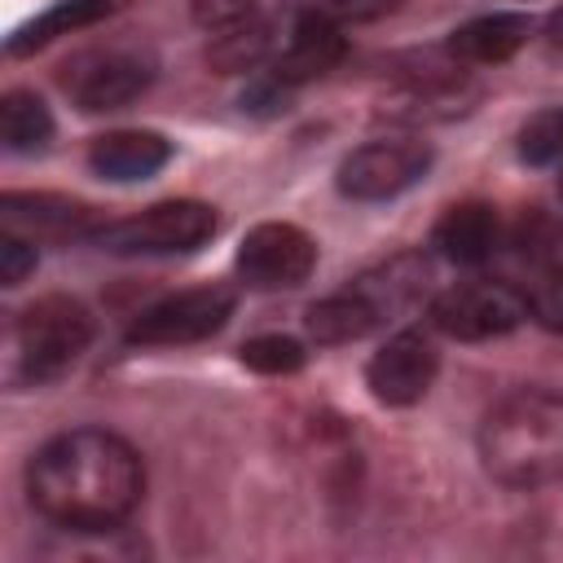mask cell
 I'll list each match as a JSON object with an SVG mask.
<instances>
[{
	"mask_svg": "<svg viewBox=\"0 0 563 563\" xmlns=\"http://www.w3.org/2000/svg\"><path fill=\"white\" fill-rule=\"evenodd\" d=\"M145 493L141 453L106 431L75 427L53 435L26 462V497L31 506L66 528V532H110L119 528Z\"/></svg>",
	"mask_w": 563,
	"mask_h": 563,
	"instance_id": "cell-1",
	"label": "cell"
},
{
	"mask_svg": "<svg viewBox=\"0 0 563 563\" xmlns=\"http://www.w3.org/2000/svg\"><path fill=\"white\" fill-rule=\"evenodd\" d=\"M475 449L484 471L506 488H545L563 479V391L519 387L501 396L479 431Z\"/></svg>",
	"mask_w": 563,
	"mask_h": 563,
	"instance_id": "cell-2",
	"label": "cell"
},
{
	"mask_svg": "<svg viewBox=\"0 0 563 563\" xmlns=\"http://www.w3.org/2000/svg\"><path fill=\"white\" fill-rule=\"evenodd\" d=\"M18 365L31 383L62 378L92 343V312L70 295H44L18 317Z\"/></svg>",
	"mask_w": 563,
	"mask_h": 563,
	"instance_id": "cell-3",
	"label": "cell"
},
{
	"mask_svg": "<svg viewBox=\"0 0 563 563\" xmlns=\"http://www.w3.org/2000/svg\"><path fill=\"white\" fill-rule=\"evenodd\" d=\"M216 229H220L216 207L194 198H172V202L145 207L141 216L101 224L92 242L110 255H185V251H198Z\"/></svg>",
	"mask_w": 563,
	"mask_h": 563,
	"instance_id": "cell-4",
	"label": "cell"
},
{
	"mask_svg": "<svg viewBox=\"0 0 563 563\" xmlns=\"http://www.w3.org/2000/svg\"><path fill=\"white\" fill-rule=\"evenodd\" d=\"M431 158H435L431 145L427 141H413V136L365 141V145H356L339 163L334 185L352 202H387V198L413 189L431 172Z\"/></svg>",
	"mask_w": 563,
	"mask_h": 563,
	"instance_id": "cell-5",
	"label": "cell"
},
{
	"mask_svg": "<svg viewBox=\"0 0 563 563\" xmlns=\"http://www.w3.org/2000/svg\"><path fill=\"white\" fill-rule=\"evenodd\" d=\"M528 317V295L506 282H457L431 299V325L449 339H501Z\"/></svg>",
	"mask_w": 563,
	"mask_h": 563,
	"instance_id": "cell-6",
	"label": "cell"
},
{
	"mask_svg": "<svg viewBox=\"0 0 563 563\" xmlns=\"http://www.w3.org/2000/svg\"><path fill=\"white\" fill-rule=\"evenodd\" d=\"M233 303H238V295L229 286H189V290H176V295L141 308L128 321V343H145V347L198 343V339L216 334L233 317Z\"/></svg>",
	"mask_w": 563,
	"mask_h": 563,
	"instance_id": "cell-7",
	"label": "cell"
},
{
	"mask_svg": "<svg viewBox=\"0 0 563 563\" xmlns=\"http://www.w3.org/2000/svg\"><path fill=\"white\" fill-rule=\"evenodd\" d=\"M317 268V242L286 220L255 224L238 246V277L255 290H290Z\"/></svg>",
	"mask_w": 563,
	"mask_h": 563,
	"instance_id": "cell-8",
	"label": "cell"
},
{
	"mask_svg": "<svg viewBox=\"0 0 563 563\" xmlns=\"http://www.w3.org/2000/svg\"><path fill=\"white\" fill-rule=\"evenodd\" d=\"M440 374V352L435 343L422 334V330H400L391 334L365 365V383L374 391L378 405H391V409H405V405H418L431 383Z\"/></svg>",
	"mask_w": 563,
	"mask_h": 563,
	"instance_id": "cell-9",
	"label": "cell"
},
{
	"mask_svg": "<svg viewBox=\"0 0 563 563\" xmlns=\"http://www.w3.org/2000/svg\"><path fill=\"white\" fill-rule=\"evenodd\" d=\"M154 84V62L141 53H92L84 62L70 66L66 75V92L84 114H101V110H123L128 101H136L145 88Z\"/></svg>",
	"mask_w": 563,
	"mask_h": 563,
	"instance_id": "cell-10",
	"label": "cell"
},
{
	"mask_svg": "<svg viewBox=\"0 0 563 563\" xmlns=\"http://www.w3.org/2000/svg\"><path fill=\"white\" fill-rule=\"evenodd\" d=\"M0 224L4 233H22L31 242L40 238H97L101 216L97 207L66 198V194H0Z\"/></svg>",
	"mask_w": 563,
	"mask_h": 563,
	"instance_id": "cell-11",
	"label": "cell"
},
{
	"mask_svg": "<svg viewBox=\"0 0 563 563\" xmlns=\"http://www.w3.org/2000/svg\"><path fill=\"white\" fill-rule=\"evenodd\" d=\"M343 53H347L343 26H339V22H330L325 13L308 9V13L295 22L290 44L273 57V66H268V70H273L286 88H299V84H308V79H317V75L334 70V66L343 62Z\"/></svg>",
	"mask_w": 563,
	"mask_h": 563,
	"instance_id": "cell-12",
	"label": "cell"
},
{
	"mask_svg": "<svg viewBox=\"0 0 563 563\" xmlns=\"http://www.w3.org/2000/svg\"><path fill=\"white\" fill-rule=\"evenodd\" d=\"M172 158V141H163L158 132H141V128H123V132H106L92 141L88 150V167L101 180H145L154 172H163Z\"/></svg>",
	"mask_w": 563,
	"mask_h": 563,
	"instance_id": "cell-13",
	"label": "cell"
},
{
	"mask_svg": "<svg viewBox=\"0 0 563 563\" xmlns=\"http://www.w3.org/2000/svg\"><path fill=\"white\" fill-rule=\"evenodd\" d=\"M431 246L449 260V264H484L497 251V211L488 202H457L449 207L435 229H431Z\"/></svg>",
	"mask_w": 563,
	"mask_h": 563,
	"instance_id": "cell-14",
	"label": "cell"
},
{
	"mask_svg": "<svg viewBox=\"0 0 563 563\" xmlns=\"http://www.w3.org/2000/svg\"><path fill=\"white\" fill-rule=\"evenodd\" d=\"M387 317H383V308L352 282L347 290H334V295H325V299H317L312 308H308V317H303V325H308V339L312 343H321V347H334V343H356V339H365L369 330H378Z\"/></svg>",
	"mask_w": 563,
	"mask_h": 563,
	"instance_id": "cell-15",
	"label": "cell"
},
{
	"mask_svg": "<svg viewBox=\"0 0 563 563\" xmlns=\"http://www.w3.org/2000/svg\"><path fill=\"white\" fill-rule=\"evenodd\" d=\"M528 35H532L528 13H484L449 35V53L471 66H497V62L515 57L528 44Z\"/></svg>",
	"mask_w": 563,
	"mask_h": 563,
	"instance_id": "cell-16",
	"label": "cell"
},
{
	"mask_svg": "<svg viewBox=\"0 0 563 563\" xmlns=\"http://www.w3.org/2000/svg\"><path fill=\"white\" fill-rule=\"evenodd\" d=\"M110 9H114V0H57V4H48L44 13H35L31 22H22V26L4 40V53H9V57L35 53V48L53 44L57 35H70V31H84V26L101 22Z\"/></svg>",
	"mask_w": 563,
	"mask_h": 563,
	"instance_id": "cell-17",
	"label": "cell"
},
{
	"mask_svg": "<svg viewBox=\"0 0 563 563\" xmlns=\"http://www.w3.org/2000/svg\"><path fill=\"white\" fill-rule=\"evenodd\" d=\"M0 141L9 154H35L53 141V114L48 106L26 92V88H9L0 97Z\"/></svg>",
	"mask_w": 563,
	"mask_h": 563,
	"instance_id": "cell-18",
	"label": "cell"
},
{
	"mask_svg": "<svg viewBox=\"0 0 563 563\" xmlns=\"http://www.w3.org/2000/svg\"><path fill=\"white\" fill-rule=\"evenodd\" d=\"M273 48V26L268 18H251L242 26H229V31H216L211 44H207V62L220 70V75H238V70H251L268 57Z\"/></svg>",
	"mask_w": 563,
	"mask_h": 563,
	"instance_id": "cell-19",
	"label": "cell"
},
{
	"mask_svg": "<svg viewBox=\"0 0 563 563\" xmlns=\"http://www.w3.org/2000/svg\"><path fill=\"white\" fill-rule=\"evenodd\" d=\"M303 361H308V352L290 334H260V339L242 343V365L255 369V374H273V378L295 374V369H303Z\"/></svg>",
	"mask_w": 563,
	"mask_h": 563,
	"instance_id": "cell-20",
	"label": "cell"
},
{
	"mask_svg": "<svg viewBox=\"0 0 563 563\" xmlns=\"http://www.w3.org/2000/svg\"><path fill=\"white\" fill-rule=\"evenodd\" d=\"M519 158L532 167H559L563 158V110H541L519 128Z\"/></svg>",
	"mask_w": 563,
	"mask_h": 563,
	"instance_id": "cell-21",
	"label": "cell"
},
{
	"mask_svg": "<svg viewBox=\"0 0 563 563\" xmlns=\"http://www.w3.org/2000/svg\"><path fill=\"white\" fill-rule=\"evenodd\" d=\"M189 13L202 31L216 35V31H229V26H242V22L260 18V4L255 0H194Z\"/></svg>",
	"mask_w": 563,
	"mask_h": 563,
	"instance_id": "cell-22",
	"label": "cell"
},
{
	"mask_svg": "<svg viewBox=\"0 0 563 563\" xmlns=\"http://www.w3.org/2000/svg\"><path fill=\"white\" fill-rule=\"evenodd\" d=\"M35 242L22 238V233H0V282L4 286H18L26 282V273H35Z\"/></svg>",
	"mask_w": 563,
	"mask_h": 563,
	"instance_id": "cell-23",
	"label": "cell"
},
{
	"mask_svg": "<svg viewBox=\"0 0 563 563\" xmlns=\"http://www.w3.org/2000/svg\"><path fill=\"white\" fill-rule=\"evenodd\" d=\"M290 92H295V88H286L273 70H264V75H255V79L246 84V92H242V110H251V114H282L286 101H290Z\"/></svg>",
	"mask_w": 563,
	"mask_h": 563,
	"instance_id": "cell-24",
	"label": "cell"
},
{
	"mask_svg": "<svg viewBox=\"0 0 563 563\" xmlns=\"http://www.w3.org/2000/svg\"><path fill=\"white\" fill-rule=\"evenodd\" d=\"M528 312H532L545 330L563 334V277H545V282H537V286L528 290Z\"/></svg>",
	"mask_w": 563,
	"mask_h": 563,
	"instance_id": "cell-25",
	"label": "cell"
},
{
	"mask_svg": "<svg viewBox=\"0 0 563 563\" xmlns=\"http://www.w3.org/2000/svg\"><path fill=\"white\" fill-rule=\"evenodd\" d=\"M400 0H317V13H325L330 22L347 26V22H374L383 13H391Z\"/></svg>",
	"mask_w": 563,
	"mask_h": 563,
	"instance_id": "cell-26",
	"label": "cell"
},
{
	"mask_svg": "<svg viewBox=\"0 0 563 563\" xmlns=\"http://www.w3.org/2000/svg\"><path fill=\"white\" fill-rule=\"evenodd\" d=\"M550 40H554V44H563V9L550 18Z\"/></svg>",
	"mask_w": 563,
	"mask_h": 563,
	"instance_id": "cell-27",
	"label": "cell"
},
{
	"mask_svg": "<svg viewBox=\"0 0 563 563\" xmlns=\"http://www.w3.org/2000/svg\"><path fill=\"white\" fill-rule=\"evenodd\" d=\"M559 189H563V158H559Z\"/></svg>",
	"mask_w": 563,
	"mask_h": 563,
	"instance_id": "cell-28",
	"label": "cell"
}]
</instances>
